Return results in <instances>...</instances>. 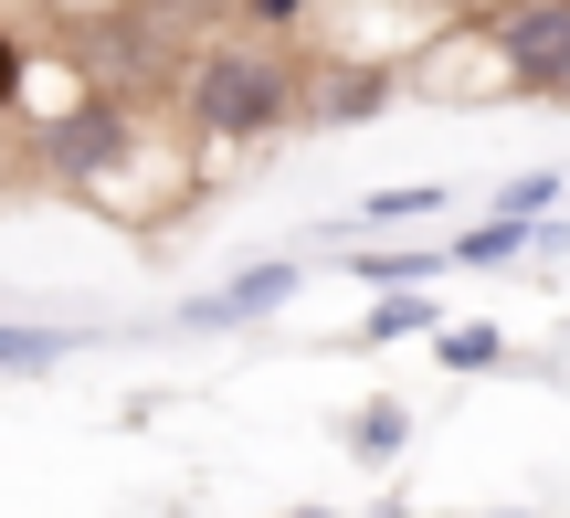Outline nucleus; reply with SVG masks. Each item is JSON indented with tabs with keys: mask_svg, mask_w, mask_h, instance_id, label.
<instances>
[{
	"mask_svg": "<svg viewBox=\"0 0 570 518\" xmlns=\"http://www.w3.org/2000/svg\"><path fill=\"white\" fill-rule=\"evenodd\" d=\"M169 106H180L190 148H265L285 127H306V53L254 42V32H212V42H190Z\"/></svg>",
	"mask_w": 570,
	"mask_h": 518,
	"instance_id": "f257e3e1",
	"label": "nucleus"
},
{
	"mask_svg": "<svg viewBox=\"0 0 570 518\" xmlns=\"http://www.w3.org/2000/svg\"><path fill=\"white\" fill-rule=\"evenodd\" d=\"M169 159L159 148V106H117V96H63L53 117H32V169L53 190H75V202L96 212H148L138 202V169Z\"/></svg>",
	"mask_w": 570,
	"mask_h": 518,
	"instance_id": "f03ea898",
	"label": "nucleus"
},
{
	"mask_svg": "<svg viewBox=\"0 0 570 518\" xmlns=\"http://www.w3.org/2000/svg\"><path fill=\"white\" fill-rule=\"evenodd\" d=\"M75 75H85V96H117V106H169V85H180V63H190V42L169 32L159 11H106V21H75Z\"/></svg>",
	"mask_w": 570,
	"mask_h": 518,
	"instance_id": "7ed1b4c3",
	"label": "nucleus"
},
{
	"mask_svg": "<svg viewBox=\"0 0 570 518\" xmlns=\"http://www.w3.org/2000/svg\"><path fill=\"white\" fill-rule=\"evenodd\" d=\"M487 63L508 96H570V0H487Z\"/></svg>",
	"mask_w": 570,
	"mask_h": 518,
	"instance_id": "20e7f679",
	"label": "nucleus"
},
{
	"mask_svg": "<svg viewBox=\"0 0 570 518\" xmlns=\"http://www.w3.org/2000/svg\"><path fill=\"white\" fill-rule=\"evenodd\" d=\"M402 96L391 53H306V127H370Z\"/></svg>",
	"mask_w": 570,
	"mask_h": 518,
	"instance_id": "39448f33",
	"label": "nucleus"
},
{
	"mask_svg": "<svg viewBox=\"0 0 570 518\" xmlns=\"http://www.w3.org/2000/svg\"><path fill=\"white\" fill-rule=\"evenodd\" d=\"M296 286H306V265H285V254H265V265H244V275H223V286H202L169 329H190V339H223V329H254V317H275V307H296Z\"/></svg>",
	"mask_w": 570,
	"mask_h": 518,
	"instance_id": "423d86ee",
	"label": "nucleus"
},
{
	"mask_svg": "<svg viewBox=\"0 0 570 518\" xmlns=\"http://www.w3.org/2000/svg\"><path fill=\"white\" fill-rule=\"evenodd\" d=\"M85 350V329H53V317H0V381H42Z\"/></svg>",
	"mask_w": 570,
	"mask_h": 518,
	"instance_id": "0eeeda50",
	"label": "nucleus"
},
{
	"mask_svg": "<svg viewBox=\"0 0 570 518\" xmlns=\"http://www.w3.org/2000/svg\"><path fill=\"white\" fill-rule=\"evenodd\" d=\"M338 265H348V275H360V286H370V296H423V275H433V265H444V254H423V244H348V254H338Z\"/></svg>",
	"mask_w": 570,
	"mask_h": 518,
	"instance_id": "6e6552de",
	"label": "nucleus"
},
{
	"mask_svg": "<svg viewBox=\"0 0 570 518\" xmlns=\"http://www.w3.org/2000/svg\"><path fill=\"white\" fill-rule=\"evenodd\" d=\"M518 254H539V223H508V212H487L475 233H454V244H444V265L497 275V265H518Z\"/></svg>",
	"mask_w": 570,
	"mask_h": 518,
	"instance_id": "1a4fd4ad",
	"label": "nucleus"
},
{
	"mask_svg": "<svg viewBox=\"0 0 570 518\" xmlns=\"http://www.w3.org/2000/svg\"><path fill=\"white\" fill-rule=\"evenodd\" d=\"M338 434H348V456H360V466H391V456L412 444V413H402V402H360Z\"/></svg>",
	"mask_w": 570,
	"mask_h": 518,
	"instance_id": "9d476101",
	"label": "nucleus"
},
{
	"mask_svg": "<svg viewBox=\"0 0 570 518\" xmlns=\"http://www.w3.org/2000/svg\"><path fill=\"white\" fill-rule=\"evenodd\" d=\"M444 317H433V296H370V317H360V339L370 350H391V339H433Z\"/></svg>",
	"mask_w": 570,
	"mask_h": 518,
	"instance_id": "9b49d317",
	"label": "nucleus"
},
{
	"mask_svg": "<svg viewBox=\"0 0 570 518\" xmlns=\"http://www.w3.org/2000/svg\"><path fill=\"white\" fill-rule=\"evenodd\" d=\"M433 360H444V371H497V360H508V329H487V317H475V329H433Z\"/></svg>",
	"mask_w": 570,
	"mask_h": 518,
	"instance_id": "f8f14e48",
	"label": "nucleus"
},
{
	"mask_svg": "<svg viewBox=\"0 0 570 518\" xmlns=\"http://www.w3.org/2000/svg\"><path fill=\"white\" fill-rule=\"evenodd\" d=\"M306 21H317V0H233V32H254V42H296Z\"/></svg>",
	"mask_w": 570,
	"mask_h": 518,
	"instance_id": "ddd939ff",
	"label": "nucleus"
},
{
	"mask_svg": "<svg viewBox=\"0 0 570 518\" xmlns=\"http://www.w3.org/2000/svg\"><path fill=\"white\" fill-rule=\"evenodd\" d=\"M433 212H444V190H433V180H402V190H370V202H360V223H433Z\"/></svg>",
	"mask_w": 570,
	"mask_h": 518,
	"instance_id": "4468645a",
	"label": "nucleus"
},
{
	"mask_svg": "<svg viewBox=\"0 0 570 518\" xmlns=\"http://www.w3.org/2000/svg\"><path fill=\"white\" fill-rule=\"evenodd\" d=\"M21 106H32V42H21L11 21H0V127H11Z\"/></svg>",
	"mask_w": 570,
	"mask_h": 518,
	"instance_id": "2eb2a0df",
	"label": "nucleus"
},
{
	"mask_svg": "<svg viewBox=\"0 0 570 518\" xmlns=\"http://www.w3.org/2000/svg\"><path fill=\"white\" fill-rule=\"evenodd\" d=\"M138 11H159V21H169L180 42H212V32L233 21V0H138Z\"/></svg>",
	"mask_w": 570,
	"mask_h": 518,
	"instance_id": "dca6fc26",
	"label": "nucleus"
},
{
	"mask_svg": "<svg viewBox=\"0 0 570 518\" xmlns=\"http://www.w3.org/2000/svg\"><path fill=\"white\" fill-rule=\"evenodd\" d=\"M497 212H508V223H550V212H560V169H529V180H508V190H497Z\"/></svg>",
	"mask_w": 570,
	"mask_h": 518,
	"instance_id": "f3484780",
	"label": "nucleus"
},
{
	"mask_svg": "<svg viewBox=\"0 0 570 518\" xmlns=\"http://www.w3.org/2000/svg\"><path fill=\"white\" fill-rule=\"evenodd\" d=\"M42 11H53L63 32H75V21H106V11H127V0H42Z\"/></svg>",
	"mask_w": 570,
	"mask_h": 518,
	"instance_id": "a211bd4d",
	"label": "nucleus"
},
{
	"mask_svg": "<svg viewBox=\"0 0 570 518\" xmlns=\"http://www.w3.org/2000/svg\"><path fill=\"white\" fill-rule=\"evenodd\" d=\"M285 518H338V508H285Z\"/></svg>",
	"mask_w": 570,
	"mask_h": 518,
	"instance_id": "6ab92c4d",
	"label": "nucleus"
},
{
	"mask_svg": "<svg viewBox=\"0 0 570 518\" xmlns=\"http://www.w3.org/2000/svg\"><path fill=\"white\" fill-rule=\"evenodd\" d=\"M487 518H529V508H487Z\"/></svg>",
	"mask_w": 570,
	"mask_h": 518,
	"instance_id": "aec40b11",
	"label": "nucleus"
},
{
	"mask_svg": "<svg viewBox=\"0 0 570 518\" xmlns=\"http://www.w3.org/2000/svg\"><path fill=\"white\" fill-rule=\"evenodd\" d=\"M0 180H11V148H0Z\"/></svg>",
	"mask_w": 570,
	"mask_h": 518,
	"instance_id": "412c9836",
	"label": "nucleus"
}]
</instances>
